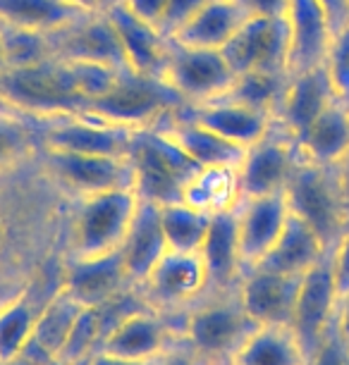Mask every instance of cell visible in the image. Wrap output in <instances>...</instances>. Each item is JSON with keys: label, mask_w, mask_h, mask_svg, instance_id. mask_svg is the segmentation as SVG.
<instances>
[{"label": "cell", "mask_w": 349, "mask_h": 365, "mask_svg": "<svg viewBox=\"0 0 349 365\" xmlns=\"http://www.w3.org/2000/svg\"><path fill=\"white\" fill-rule=\"evenodd\" d=\"M0 103L41 120L79 115L88 106L74 86L70 65L63 58L0 72Z\"/></svg>", "instance_id": "1"}, {"label": "cell", "mask_w": 349, "mask_h": 365, "mask_svg": "<svg viewBox=\"0 0 349 365\" xmlns=\"http://www.w3.org/2000/svg\"><path fill=\"white\" fill-rule=\"evenodd\" d=\"M136 203H139V194L134 187L74 198L67 256L96 258L120 251Z\"/></svg>", "instance_id": "2"}, {"label": "cell", "mask_w": 349, "mask_h": 365, "mask_svg": "<svg viewBox=\"0 0 349 365\" xmlns=\"http://www.w3.org/2000/svg\"><path fill=\"white\" fill-rule=\"evenodd\" d=\"M184 106L187 101L163 77H146L127 70L106 96L88 103L84 113L118 127L151 129L163 125Z\"/></svg>", "instance_id": "3"}, {"label": "cell", "mask_w": 349, "mask_h": 365, "mask_svg": "<svg viewBox=\"0 0 349 365\" xmlns=\"http://www.w3.org/2000/svg\"><path fill=\"white\" fill-rule=\"evenodd\" d=\"M134 191L158 205L182 201L184 187L198 165L161 127L139 129L129 148Z\"/></svg>", "instance_id": "4"}, {"label": "cell", "mask_w": 349, "mask_h": 365, "mask_svg": "<svg viewBox=\"0 0 349 365\" xmlns=\"http://www.w3.org/2000/svg\"><path fill=\"white\" fill-rule=\"evenodd\" d=\"M285 198L290 212L302 217L313 232L323 239L328 251L342 232L349 227V210L342 198L335 170L299 158L290 182L285 187Z\"/></svg>", "instance_id": "5"}, {"label": "cell", "mask_w": 349, "mask_h": 365, "mask_svg": "<svg viewBox=\"0 0 349 365\" xmlns=\"http://www.w3.org/2000/svg\"><path fill=\"white\" fill-rule=\"evenodd\" d=\"M39 158L53 182L72 198L134 187V172L129 158L84 155L44 146L39 148Z\"/></svg>", "instance_id": "6"}, {"label": "cell", "mask_w": 349, "mask_h": 365, "mask_svg": "<svg viewBox=\"0 0 349 365\" xmlns=\"http://www.w3.org/2000/svg\"><path fill=\"white\" fill-rule=\"evenodd\" d=\"M163 79L187 103H206L223 96L237 79L223 51L184 46L168 38Z\"/></svg>", "instance_id": "7"}, {"label": "cell", "mask_w": 349, "mask_h": 365, "mask_svg": "<svg viewBox=\"0 0 349 365\" xmlns=\"http://www.w3.org/2000/svg\"><path fill=\"white\" fill-rule=\"evenodd\" d=\"M338 287H335L333 267H330V253L311 267L309 272L302 274L297 292V303L292 313V332L302 344L306 358L316 356L320 344L330 334L335 313H338Z\"/></svg>", "instance_id": "8"}, {"label": "cell", "mask_w": 349, "mask_h": 365, "mask_svg": "<svg viewBox=\"0 0 349 365\" xmlns=\"http://www.w3.org/2000/svg\"><path fill=\"white\" fill-rule=\"evenodd\" d=\"M139 129L118 127L111 122L96 120V117L79 115H58L46 117L41 127V146L70 150L84 155H111L127 158L132 141Z\"/></svg>", "instance_id": "9"}, {"label": "cell", "mask_w": 349, "mask_h": 365, "mask_svg": "<svg viewBox=\"0 0 349 365\" xmlns=\"http://www.w3.org/2000/svg\"><path fill=\"white\" fill-rule=\"evenodd\" d=\"M254 327L235 292V299L208 303L191 313L184 322V339L196 356L230 363Z\"/></svg>", "instance_id": "10"}, {"label": "cell", "mask_w": 349, "mask_h": 365, "mask_svg": "<svg viewBox=\"0 0 349 365\" xmlns=\"http://www.w3.org/2000/svg\"><path fill=\"white\" fill-rule=\"evenodd\" d=\"M299 158L297 139L273 122L268 132L246 148L244 160L237 168L242 198L285 191Z\"/></svg>", "instance_id": "11"}, {"label": "cell", "mask_w": 349, "mask_h": 365, "mask_svg": "<svg viewBox=\"0 0 349 365\" xmlns=\"http://www.w3.org/2000/svg\"><path fill=\"white\" fill-rule=\"evenodd\" d=\"M287 51H290V36H287L285 17H265L249 15L223 48L235 74L244 72H287Z\"/></svg>", "instance_id": "12"}, {"label": "cell", "mask_w": 349, "mask_h": 365, "mask_svg": "<svg viewBox=\"0 0 349 365\" xmlns=\"http://www.w3.org/2000/svg\"><path fill=\"white\" fill-rule=\"evenodd\" d=\"M58 287L84 308L108 306L122 294V289L129 287L122 253L113 251L96 258L65 256Z\"/></svg>", "instance_id": "13"}, {"label": "cell", "mask_w": 349, "mask_h": 365, "mask_svg": "<svg viewBox=\"0 0 349 365\" xmlns=\"http://www.w3.org/2000/svg\"><path fill=\"white\" fill-rule=\"evenodd\" d=\"M299 282H302V277H294V274H280L263 270V267H249V270H244L242 279L237 284V299L256 327H290Z\"/></svg>", "instance_id": "14"}, {"label": "cell", "mask_w": 349, "mask_h": 365, "mask_svg": "<svg viewBox=\"0 0 349 365\" xmlns=\"http://www.w3.org/2000/svg\"><path fill=\"white\" fill-rule=\"evenodd\" d=\"M51 43L56 58L86 60V63L111 65L115 70H129L118 31L106 12H91L65 26L63 31L51 34Z\"/></svg>", "instance_id": "15"}, {"label": "cell", "mask_w": 349, "mask_h": 365, "mask_svg": "<svg viewBox=\"0 0 349 365\" xmlns=\"http://www.w3.org/2000/svg\"><path fill=\"white\" fill-rule=\"evenodd\" d=\"M290 217L285 191L263 196H244L237 203V227H239V251H242L244 270L258 265L263 256L285 230Z\"/></svg>", "instance_id": "16"}, {"label": "cell", "mask_w": 349, "mask_h": 365, "mask_svg": "<svg viewBox=\"0 0 349 365\" xmlns=\"http://www.w3.org/2000/svg\"><path fill=\"white\" fill-rule=\"evenodd\" d=\"M136 289H141L153 306L173 308L198 299L211 287L198 253L168 251Z\"/></svg>", "instance_id": "17"}, {"label": "cell", "mask_w": 349, "mask_h": 365, "mask_svg": "<svg viewBox=\"0 0 349 365\" xmlns=\"http://www.w3.org/2000/svg\"><path fill=\"white\" fill-rule=\"evenodd\" d=\"M283 17L290 36L287 72L297 74L323 65L333 38V24L320 0H287Z\"/></svg>", "instance_id": "18"}, {"label": "cell", "mask_w": 349, "mask_h": 365, "mask_svg": "<svg viewBox=\"0 0 349 365\" xmlns=\"http://www.w3.org/2000/svg\"><path fill=\"white\" fill-rule=\"evenodd\" d=\"M168 251L170 249L161 222V205L146 201V198H139L134 217L125 234V241L120 246L129 284L139 287Z\"/></svg>", "instance_id": "19"}, {"label": "cell", "mask_w": 349, "mask_h": 365, "mask_svg": "<svg viewBox=\"0 0 349 365\" xmlns=\"http://www.w3.org/2000/svg\"><path fill=\"white\" fill-rule=\"evenodd\" d=\"M103 12L118 31L129 70L146 74V77H163L168 38L163 36L158 26L139 19L132 10H127L122 0H113Z\"/></svg>", "instance_id": "20"}, {"label": "cell", "mask_w": 349, "mask_h": 365, "mask_svg": "<svg viewBox=\"0 0 349 365\" xmlns=\"http://www.w3.org/2000/svg\"><path fill=\"white\" fill-rule=\"evenodd\" d=\"M333 101H338V98H335V93H333V86H330V81H328L323 65L290 74V81H287L283 103H280V108H278L275 122L287 134L299 141V136L311 127V122L316 120Z\"/></svg>", "instance_id": "21"}, {"label": "cell", "mask_w": 349, "mask_h": 365, "mask_svg": "<svg viewBox=\"0 0 349 365\" xmlns=\"http://www.w3.org/2000/svg\"><path fill=\"white\" fill-rule=\"evenodd\" d=\"M182 113L244 148L256 143L275 122V117L244 106V103L225 98V96H218L206 103H187Z\"/></svg>", "instance_id": "22"}, {"label": "cell", "mask_w": 349, "mask_h": 365, "mask_svg": "<svg viewBox=\"0 0 349 365\" xmlns=\"http://www.w3.org/2000/svg\"><path fill=\"white\" fill-rule=\"evenodd\" d=\"M101 349L129 361L153 363L170 349V332L156 313L132 311L108 329Z\"/></svg>", "instance_id": "23"}, {"label": "cell", "mask_w": 349, "mask_h": 365, "mask_svg": "<svg viewBox=\"0 0 349 365\" xmlns=\"http://www.w3.org/2000/svg\"><path fill=\"white\" fill-rule=\"evenodd\" d=\"M198 256L206 265L211 289H221V292L237 289L244 274L242 251H239L237 208L211 215V225Z\"/></svg>", "instance_id": "24"}, {"label": "cell", "mask_w": 349, "mask_h": 365, "mask_svg": "<svg viewBox=\"0 0 349 365\" xmlns=\"http://www.w3.org/2000/svg\"><path fill=\"white\" fill-rule=\"evenodd\" d=\"M198 168H239L246 155V148L239 143L216 134L213 129L203 127L201 122L191 120L177 110L163 125H158Z\"/></svg>", "instance_id": "25"}, {"label": "cell", "mask_w": 349, "mask_h": 365, "mask_svg": "<svg viewBox=\"0 0 349 365\" xmlns=\"http://www.w3.org/2000/svg\"><path fill=\"white\" fill-rule=\"evenodd\" d=\"M328 253L330 251H328V246L323 244V239H320L302 217L290 212L283 234H280L278 241L273 244V249L263 256L261 263L254 267L302 277L304 272H309L313 265L320 263Z\"/></svg>", "instance_id": "26"}, {"label": "cell", "mask_w": 349, "mask_h": 365, "mask_svg": "<svg viewBox=\"0 0 349 365\" xmlns=\"http://www.w3.org/2000/svg\"><path fill=\"white\" fill-rule=\"evenodd\" d=\"M44 177L46 170L41 165L39 153L0 175V260L8 258L15 239H19L15 237V232L24 230V198H29L36 191V184Z\"/></svg>", "instance_id": "27"}, {"label": "cell", "mask_w": 349, "mask_h": 365, "mask_svg": "<svg viewBox=\"0 0 349 365\" xmlns=\"http://www.w3.org/2000/svg\"><path fill=\"white\" fill-rule=\"evenodd\" d=\"M249 10L242 5V0H208L180 31L173 41L194 48H211L223 51L225 43L235 36L237 29L246 22Z\"/></svg>", "instance_id": "28"}, {"label": "cell", "mask_w": 349, "mask_h": 365, "mask_svg": "<svg viewBox=\"0 0 349 365\" xmlns=\"http://www.w3.org/2000/svg\"><path fill=\"white\" fill-rule=\"evenodd\" d=\"M304 160L333 168L349 148V106L333 101L297 141Z\"/></svg>", "instance_id": "29"}, {"label": "cell", "mask_w": 349, "mask_h": 365, "mask_svg": "<svg viewBox=\"0 0 349 365\" xmlns=\"http://www.w3.org/2000/svg\"><path fill=\"white\" fill-rule=\"evenodd\" d=\"M228 365H309V358L292 327L261 325L246 336Z\"/></svg>", "instance_id": "30"}, {"label": "cell", "mask_w": 349, "mask_h": 365, "mask_svg": "<svg viewBox=\"0 0 349 365\" xmlns=\"http://www.w3.org/2000/svg\"><path fill=\"white\" fill-rule=\"evenodd\" d=\"M81 308H84L81 303H77L70 294L58 287L56 294L41 308L36 327H34L31 344L26 351H34V354H39V358L56 363L67 336L72 332V325L79 318Z\"/></svg>", "instance_id": "31"}, {"label": "cell", "mask_w": 349, "mask_h": 365, "mask_svg": "<svg viewBox=\"0 0 349 365\" xmlns=\"http://www.w3.org/2000/svg\"><path fill=\"white\" fill-rule=\"evenodd\" d=\"M91 12L67 0H0V22L41 34H58Z\"/></svg>", "instance_id": "32"}, {"label": "cell", "mask_w": 349, "mask_h": 365, "mask_svg": "<svg viewBox=\"0 0 349 365\" xmlns=\"http://www.w3.org/2000/svg\"><path fill=\"white\" fill-rule=\"evenodd\" d=\"M182 201L191 208L216 215V212L237 208L242 201L239 175L235 168H198L187 182Z\"/></svg>", "instance_id": "33"}, {"label": "cell", "mask_w": 349, "mask_h": 365, "mask_svg": "<svg viewBox=\"0 0 349 365\" xmlns=\"http://www.w3.org/2000/svg\"><path fill=\"white\" fill-rule=\"evenodd\" d=\"M44 120L0 103V175L17 168L41 148Z\"/></svg>", "instance_id": "34"}, {"label": "cell", "mask_w": 349, "mask_h": 365, "mask_svg": "<svg viewBox=\"0 0 349 365\" xmlns=\"http://www.w3.org/2000/svg\"><path fill=\"white\" fill-rule=\"evenodd\" d=\"M41 308L44 306H36L24 289L0 306V363L3 365L15 363L26 354Z\"/></svg>", "instance_id": "35"}, {"label": "cell", "mask_w": 349, "mask_h": 365, "mask_svg": "<svg viewBox=\"0 0 349 365\" xmlns=\"http://www.w3.org/2000/svg\"><path fill=\"white\" fill-rule=\"evenodd\" d=\"M287 81H290V72H244L237 74V79L223 96L275 117L280 103H283Z\"/></svg>", "instance_id": "36"}, {"label": "cell", "mask_w": 349, "mask_h": 365, "mask_svg": "<svg viewBox=\"0 0 349 365\" xmlns=\"http://www.w3.org/2000/svg\"><path fill=\"white\" fill-rule=\"evenodd\" d=\"M161 222L170 251L198 253L203 239H206L211 215L191 208L184 201H177V203L161 205Z\"/></svg>", "instance_id": "37"}, {"label": "cell", "mask_w": 349, "mask_h": 365, "mask_svg": "<svg viewBox=\"0 0 349 365\" xmlns=\"http://www.w3.org/2000/svg\"><path fill=\"white\" fill-rule=\"evenodd\" d=\"M3 46L8 70H12V67H31L56 58L48 34L19 29V26L12 24H3Z\"/></svg>", "instance_id": "38"}, {"label": "cell", "mask_w": 349, "mask_h": 365, "mask_svg": "<svg viewBox=\"0 0 349 365\" xmlns=\"http://www.w3.org/2000/svg\"><path fill=\"white\" fill-rule=\"evenodd\" d=\"M98 332H103L101 308H81L79 318L72 325V332L67 336L56 365H77L79 361L91 356L93 344L98 339Z\"/></svg>", "instance_id": "39"}, {"label": "cell", "mask_w": 349, "mask_h": 365, "mask_svg": "<svg viewBox=\"0 0 349 365\" xmlns=\"http://www.w3.org/2000/svg\"><path fill=\"white\" fill-rule=\"evenodd\" d=\"M323 67L335 98L349 106V22L333 31Z\"/></svg>", "instance_id": "40"}, {"label": "cell", "mask_w": 349, "mask_h": 365, "mask_svg": "<svg viewBox=\"0 0 349 365\" xmlns=\"http://www.w3.org/2000/svg\"><path fill=\"white\" fill-rule=\"evenodd\" d=\"M206 3L208 0H168L166 10H163V17H161V24H158L161 34L166 38H173Z\"/></svg>", "instance_id": "41"}, {"label": "cell", "mask_w": 349, "mask_h": 365, "mask_svg": "<svg viewBox=\"0 0 349 365\" xmlns=\"http://www.w3.org/2000/svg\"><path fill=\"white\" fill-rule=\"evenodd\" d=\"M330 267L338 294L345 296L349 292V227L342 232V237L335 241V246L330 249Z\"/></svg>", "instance_id": "42"}, {"label": "cell", "mask_w": 349, "mask_h": 365, "mask_svg": "<svg viewBox=\"0 0 349 365\" xmlns=\"http://www.w3.org/2000/svg\"><path fill=\"white\" fill-rule=\"evenodd\" d=\"M309 365H349V349L340 341L335 329H330V334L320 344V349L311 358Z\"/></svg>", "instance_id": "43"}, {"label": "cell", "mask_w": 349, "mask_h": 365, "mask_svg": "<svg viewBox=\"0 0 349 365\" xmlns=\"http://www.w3.org/2000/svg\"><path fill=\"white\" fill-rule=\"evenodd\" d=\"M122 3H125L127 10H132L136 17L143 19V22L158 26L168 0H122Z\"/></svg>", "instance_id": "44"}, {"label": "cell", "mask_w": 349, "mask_h": 365, "mask_svg": "<svg viewBox=\"0 0 349 365\" xmlns=\"http://www.w3.org/2000/svg\"><path fill=\"white\" fill-rule=\"evenodd\" d=\"M242 5L249 10V15H265V17H283L287 0H242Z\"/></svg>", "instance_id": "45"}, {"label": "cell", "mask_w": 349, "mask_h": 365, "mask_svg": "<svg viewBox=\"0 0 349 365\" xmlns=\"http://www.w3.org/2000/svg\"><path fill=\"white\" fill-rule=\"evenodd\" d=\"M335 334L340 336V341L349 349V292L345 296H340L338 301V313H335V322H333Z\"/></svg>", "instance_id": "46"}, {"label": "cell", "mask_w": 349, "mask_h": 365, "mask_svg": "<svg viewBox=\"0 0 349 365\" xmlns=\"http://www.w3.org/2000/svg\"><path fill=\"white\" fill-rule=\"evenodd\" d=\"M333 24V31L349 22V0H320Z\"/></svg>", "instance_id": "47"}, {"label": "cell", "mask_w": 349, "mask_h": 365, "mask_svg": "<svg viewBox=\"0 0 349 365\" xmlns=\"http://www.w3.org/2000/svg\"><path fill=\"white\" fill-rule=\"evenodd\" d=\"M333 170H335V177H338V184H340L342 198H345L347 210H349V148H347V153L342 155L340 160L333 165Z\"/></svg>", "instance_id": "48"}, {"label": "cell", "mask_w": 349, "mask_h": 365, "mask_svg": "<svg viewBox=\"0 0 349 365\" xmlns=\"http://www.w3.org/2000/svg\"><path fill=\"white\" fill-rule=\"evenodd\" d=\"M86 365H151V363H139V361H129V358H120L113 356L108 351L98 349L96 354H91L86 358Z\"/></svg>", "instance_id": "49"}, {"label": "cell", "mask_w": 349, "mask_h": 365, "mask_svg": "<svg viewBox=\"0 0 349 365\" xmlns=\"http://www.w3.org/2000/svg\"><path fill=\"white\" fill-rule=\"evenodd\" d=\"M151 365H194V361H191V356L182 354V351H166L161 358H156V361Z\"/></svg>", "instance_id": "50"}, {"label": "cell", "mask_w": 349, "mask_h": 365, "mask_svg": "<svg viewBox=\"0 0 349 365\" xmlns=\"http://www.w3.org/2000/svg\"><path fill=\"white\" fill-rule=\"evenodd\" d=\"M67 3L77 5V8L86 10V12H103L113 0H67Z\"/></svg>", "instance_id": "51"}, {"label": "cell", "mask_w": 349, "mask_h": 365, "mask_svg": "<svg viewBox=\"0 0 349 365\" xmlns=\"http://www.w3.org/2000/svg\"><path fill=\"white\" fill-rule=\"evenodd\" d=\"M8 70V63H5V46H3V22H0V72Z\"/></svg>", "instance_id": "52"}, {"label": "cell", "mask_w": 349, "mask_h": 365, "mask_svg": "<svg viewBox=\"0 0 349 365\" xmlns=\"http://www.w3.org/2000/svg\"><path fill=\"white\" fill-rule=\"evenodd\" d=\"M8 292H17V287L15 289H8V282L0 279V294H8ZM10 299H12V296H10ZM5 301H8V299H0V306H3Z\"/></svg>", "instance_id": "53"}, {"label": "cell", "mask_w": 349, "mask_h": 365, "mask_svg": "<svg viewBox=\"0 0 349 365\" xmlns=\"http://www.w3.org/2000/svg\"><path fill=\"white\" fill-rule=\"evenodd\" d=\"M0 365H3V363H0Z\"/></svg>", "instance_id": "54"}]
</instances>
